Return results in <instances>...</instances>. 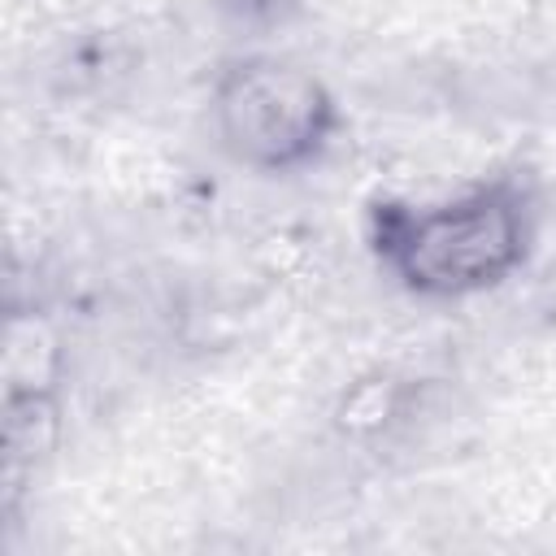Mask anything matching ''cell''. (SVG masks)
Instances as JSON below:
<instances>
[{
	"label": "cell",
	"mask_w": 556,
	"mask_h": 556,
	"mask_svg": "<svg viewBox=\"0 0 556 556\" xmlns=\"http://www.w3.org/2000/svg\"><path fill=\"white\" fill-rule=\"evenodd\" d=\"M543 230V200L530 174L500 169L426 200H374L365 243L382 278L426 304L478 300L513 282Z\"/></svg>",
	"instance_id": "obj_1"
},
{
	"label": "cell",
	"mask_w": 556,
	"mask_h": 556,
	"mask_svg": "<svg viewBox=\"0 0 556 556\" xmlns=\"http://www.w3.org/2000/svg\"><path fill=\"white\" fill-rule=\"evenodd\" d=\"M339 126L343 113L330 83L287 52L248 48L213 70L208 135L235 169L265 178L313 169Z\"/></svg>",
	"instance_id": "obj_2"
},
{
	"label": "cell",
	"mask_w": 556,
	"mask_h": 556,
	"mask_svg": "<svg viewBox=\"0 0 556 556\" xmlns=\"http://www.w3.org/2000/svg\"><path fill=\"white\" fill-rule=\"evenodd\" d=\"M213 4L248 30H274L304 9V0H213Z\"/></svg>",
	"instance_id": "obj_3"
}]
</instances>
